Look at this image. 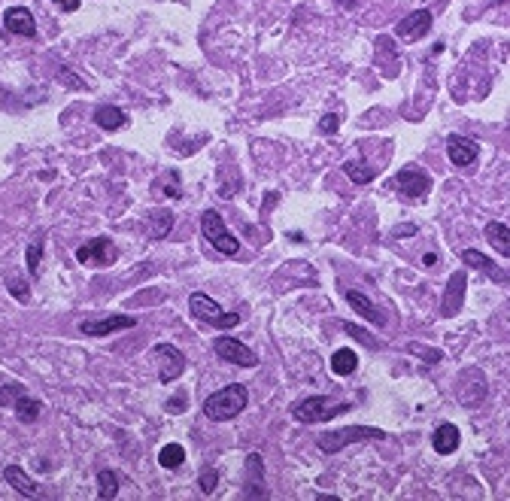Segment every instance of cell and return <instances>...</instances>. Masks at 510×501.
<instances>
[{
  "instance_id": "obj_34",
  "label": "cell",
  "mask_w": 510,
  "mask_h": 501,
  "mask_svg": "<svg viewBox=\"0 0 510 501\" xmlns=\"http://www.w3.org/2000/svg\"><path fill=\"white\" fill-rule=\"evenodd\" d=\"M319 131H322V134H338V131H340V116H334V112H328V116H322Z\"/></svg>"
},
{
  "instance_id": "obj_5",
  "label": "cell",
  "mask_w": 510,
  "mask_h": 501,
  "mask_svg": "<svg viewBox=\"0 0 510 501\" xmlns=\"http://www.w3.org/2000/svg\"><path fill=\"white\" fill-rule=\"evenodd\" d=\"M201 231H203V237H207V243H213V249L216 252H222V255H237L240 252V240L228 231L225 219H222L216 210H207L201 216Z\"/></svg>"
},
{
  "instance_id": "obj_20",
  "label": "cell",
  "mask_w": 510,
  "mask_h": 501,
  "mask_svg": "<svg viewBox=\"0 0 510 501\" xmlns=\"http://www.w3.org/2000/svg\"><path fill=\"white\" fill-rule=\"evenodd\" d=\"M486 240H489V247H492L498 255H504V259H510V228L504 222H489L486 228Z\"/></svg>"
},
{
  "instance_id": "obj_30",
  "label": "cell",
  "mask_w": 510,
  "mask_h": 501,
  "mask_svg": "<svg viewBox=\"0 0 510 501\" xmlns=\"http://www.w3.org/2000/svg\"><path fill=\"white\" fill-rule=\"evenodd\" d=\"M6 289L16 295V301H22V304H28L30 301V289H28V283L18 277V273L13 271V273H6Z\"/></svg>"
},
{
  "instance_id": "obj_28",
  "label": "cell",
  "mask_w": 510,
  "mask_h": 501,
  "mask_svg": "<svg viewBox=\"0 0 510 501\" xmlns=\"http://www.w3.org/2000/svg\"><path fill=\"white\" fill-rule=\"evenodd\" d=\"M43 240H46V234H37V237L28 243L25 261H28V273H30V277H37V271H40V261H43Z\"/></svg>"
},
{
  "instance_id": "obj_17",
  "label": "cell",
  "mask_w": 510,
  "mask_h": 501,
  "mask_svg": "<svg viewBox=\"0 0 510 501\" xmlns=\"http://www.w3.org/2000/svg\"><path fill=\"white\" fill-rule=\"evenodd\" d=\"M458 444H462L458 425L444 423V425H437V428H434V435H432V447H434V453L450 456V453H456V449H458Z\"/></svg>"
},
{
  "instance_id": "obj_29",
  "label": "cell",
  "mask_w": 510,
  "mask_h": 501,
  "mask_svg": "<svg viewBox=\"0 0 510 501\" xmlns=\"http://www.w3.org/2000/svg\"><path fill=\"white\" fill-rule=\"evenodd\" d=\"M97 495L104 498V501H109V498H116V493H119V474L116 471H109V468H104V471L97 474Z\"/></svg>"
},
{
  "instance_id": "obj_33",
  "label": "cell",
  "mask_w": 510,
  "mask_h": 501,
  "mask_svg": "<svg viewBox=\"0 0 510 501\" xmlns=\"http://www.w3.org/2000/svg\"><path fill=\"white\" fill-rule=\"evenodd\" d=\"M18 395H25V386H0V404H16Z\"/></svg>"
},
{
  "instance_id": "obj_16",
  "label": "cell",
  "mask_w": 510,
  "mask_h": 501,
  "mask_svg": "<svg viewBox=\"0 0 510 501\" xmlns=\"http://www.w3.org/2000/svg\"><path fill=\"white\" fill-rule=\"evenodd\" d=\"M346 301H350V307L362 316V319H368L371 325H376V329H383V325H386V316L380 313V307H376L364 292L350 289V292H346Z\"/></svg>"
},
{
  "instance_id": "obj_6",
  "label": "cell",
  "mask_w": 510,
  "mask_h": 501,
  "mask_svg": "<svg viewBox=\"0 0 510 501\" xmlns=\"http://www.w3.org/2000/svg\"><path fill=\"white\" fill-rule=\"evenodd\" d=\"M486 374L480 367H465L456 380V398L462 407H480L486 401Z\"/></svg>"
},
{
  "instance_id": "obj_32",
  "label": "cell",
  "mask_w": 510,
  "mask_h": 501,
  "mask_svg": "<svg viewBox=\"0 0 510 501\" xmlns=\"http://www.w3.org/2000/svg\"><path fill=\"white\" fill-rule=\"evenodd\" d=\"M343 331L350 334V337H355V341H362L364 346H371V350H374V346H380V343L374 341V334H368L364 329H359V325H352V322H343Z\"/></svg>"
},
{
  "instance_id": "obj_37",
  "label": "cell",
  "mask_w": 510,
  "mask_h": 501,
  "mask_svg": "<svg viewBox=\"0 0 510 501\" xmlns=\"http://www.w3.org/2000/svg\"><path fill=\"white\" fill-rule=\"evenodd\" d=\"M165 195H167V198H182V191H179V177H177V170H170V173H167V182H165Z\"/></svg>"
},
{
  "instance_id": "obj_31",
  "label": "cell",
  "mask_w": 510,
  "mask_h": 501,
  "mask_svg": "<svg viewBox=\"0 0 510 501\" xmlns=\"http://www.w3.org/2000/svg\"><path fill=\"white\" fill-rule=\"evenodd\" d=\"M216 483H219V471H216V468H207V471H201L198 486H201V493H203V495H213V493H216Z\"/></svg>"
},
{
  "instance_id": "obj_3",
  "label": "cell",
  "mask_w": 510,
  "mask_h": 501,
  "mask_svg": "<svg viewBox=\"0 0 510 501\" xmlns=\"http://www.w3.org/2000/svg\"><path fill=\"white\" fill-rule=\"evenodd\" d=\"M189 313L195 316V319L213 325V329H222V331H228V329H234V325H240V316L222 310V307L213 301L207 292H191V295H189Z\"/></svg>"
},
{
  "instance_id": "obj_2",
  "label": "cell",
  "mask_w": 510,
  "mask_h": 501,
  "mask_svg": "<svg viewBox=\"0 0 510 501\" xmlns=\"http://www.w3.org/2000/svg\"><path fill=\"white\" fill-rule=\"evenodd\" d=\"M386 432H380V428H374V425H346V428H338V432H325L319 435V449L322 453H340L343 447H350V444H362V441H383Z\"/></svg>"
},
{
  "instance_id": "obj_38",
  "label": "cell",
  "mask_w": 510,
  "mask_h": 501,
  "mask_svg": "<svg viewBox=\"0 0 510 501\" xmlns=\"http://www.w3.org/2000/svg\"><path fill=\"white\" fill-rule=\"evenodd\" d=\"M61 79H64V83H67L70 88H83V79H76V76H73V70H70V67H61V70H58V83H61Z\"/></svg>"
},
{
  "instance_id": "obj_39",
  "label": "cell",
  "mask_w": 510,
  "mask_h": 501,
  "mask_svg": "<svg viewBox=\"0 0 510 501\" xmlns=\"http://www.w3.org/2000/svg\"><path fill=\"white\" fill-rule=\"evenodd\" d=\"M58 9H64V13H76L79 9V0H55Z\"/></svg>"
},
{
  "instance_id": "obj_24",
  "label": "cell",
  "mask_w": 510,
  "mask_h": 501,
  "mask_svg": "<svg viewBox=\"0 0 510 501\" xmlns=\"http://www.w3.org/2000/svg\"><path fill=\"white\" fill-rule=\"evenodd\" d=\"M355 367H359V355H355L350 346H340V350L331 355V371L338 377H350Z\"/></svg>"
},
{
  "instance_id": "obj_14",
  "label": "cell",
  "mask_w": 510,
  "mask_h": 501,
  "mask_svg": "<svg viewBox=\"0 0 510 501\" xmlns=\"http://www.w3.org/2000/svg\"><path fill=\"white\" fill-rule=\"evenodd\" d=\"M446 155L456 167H471L477 161V143L471 137H462V134H450L446 137Z\"/></svg>"
},
{
  "instance_id": "obj_26",
  "label": "cell",
  "mask_w": 510,
  "mask_h": 501,
  "mask_svg": "<svg viewBox=\"0 0 510 501\" xmlns=\"http://www.w3.org/2000/svg\"><path fill=\"white\" fill-rule=\"evenodd\" d=\"M182 462H186V449H182V444H165L158 449V465L167 468V471L179 468Z\"/></svg>"
},
{
  "instance_id": "obj_7",
  "label": "cell",
  "mask_w": 510,
  "mask_h": 501,
  "mask_svg": "<svg viewBox=\"0 0 510 501\" xmlns=\"http://www.w3.org/2000/svg\"><path fill=\"white\" fill-rule=\"evenodd\" d=\"M116 259H119V249L113 247L109 237H95L76 249V261L85 264V268H107V264H113Z\"/></svg>"
},
{
  "instance_id": "obj_19",
  "label": "cell",
  "mask_w": 510,
  "mask_h": 501,
  "mask_svg": "<svg viewBox=\"0 0 510 501\" xmlns=\"http://www.w3.org/2000/svg\"><path fill=\"white\" fill-rule=\"evenodd\" d=\"M4 480H6L9 486H16L22 495H28V498H40V486H37L34 480H30L18 465H6V468H4Z\"/></svg>"
},
{
  "instance_id": "obj_42",
  "label": "cell",
  "mask_w": 510,
  "mask_h": 501,
  "mask_svg": "<svg viewBox=\"0 0 510 501\" xmlns=\"http://www.w3.org/2000/svg\"><path fill=\"white\" fill-rule=\"evenodd\" d=\"M340 4H343L346 9H350V6H359V0H340Z\"/></svg>"
},
{
  "instance_id": "obj_22",
  "label": "cell",
  "mask_w": 510,
  "mask_h": 501,
  "mask_svg": "<svg viewBox=\"0 0 510 501\" xmlns=\"http://www.w3.org/2000/svg\"><path fill=\"white\" fill-rule=\"evenodd\" d=\"M95 122L104 131H119V128H125V122H128V116H125V110H119V107H109V104H100L97 110H95Z\"/></svg>"
},
{
  "instance_id": "obj_10",
  "label": "cell",
  "mask_w": 510,
  "mask_h": 501,
  "mask_svg": "<svg viewBox=\"0 0 510 501\" xmlns=\"http://www.w3.org/2000/svg\"><path fill=\"white\" fill-rule=\"evenodd\" d=\"M213 350H216V355L222 362H231V365H237V367H252V365H259V359H255V353L249 350L243 341H234V337H219L216 343H213Z\"/></svg>"
},
{
  "instance_id": "obj_13",
  "label": "cell",
  "mask_w": 510,
  "mask_h": 501,
  "mask_svg": "<svg viewBox=\"0 0 510 501\" xmlns=\"http://www.w3.org/2000/svg\"><path fill=\"white\" fill-rule=\"evenodd\" d=\"M465 289H468V273L465 271H456L450 283H446V292H444V301H441V316H456L465 304Z\"/></svg>"
},
{
  "instance_id": "obj_40",
  "label": "cell",
  "mask_w": 510,
  "mask_h": 501,
  "mask_svg": "<svg viewBox=\"0 0 510 501\" xmlns=\"http://www.w3.org/2000/svg\"><path fill=\"white\" fill-rule=\"evenodd\" d=\"M392 234H395V237H410V234H416V225H398Z\"/></svg>"
},
{
  "instance_id": "obj_35",
  "label": "cell",
  "mask_w": 510,
  "mask_h": 501,
  "mask_svg": "<svg viewBox=\"0 0 510 501\" xmlns=\"http://www.w3.org/2000/svg\"><path fill=\"white\" fill-rule=\"evenodd\" d=\"M186 407H189V395H186V392H177V395H173L170 401L165 404V411H167V413H179V411H186Z\"/></svg>"
},
{
  "instance_id": "obj_9",
  "label": "cell",
  "mask_w": 510,
  "mask_h": 501,
  "mask_svg": "<svg viewBox=\"0 0 510 501\" xmlns=\"http://www.w3.org/2000/svg\"><path fill=\"white\" fill-rule=\"evenodd\" d=\"M137 325V316H104V319H83L79 322V331L85 337H107L113 331H125V329H134Z\"/></svg>"
},
{
  "instance_id": "obj_36",
  "label": "cell",
  "mask_w": 510,
  "mask_h": 501,
  "mask_svg": "<svg viewBox=\"0 0 510 501\" xmlns=\"http://www.w3.org/2000/svg\"><path fill=\"white\" fill-rule=\"evenodd\" d=\"M410 353L422 355V359H428V362H441V359H444L441 350H428V346H420V343H410Z\"/></svg>"
},
{
  "instance_id": "obj_23",
  "label": "cell",
  "mask_w": 510,
  "mask_h": 501,
  "mask_svg": "<svg viewBox=\"0 0 510 501\" xmlns=\"http://www.w3.org/2000/svg\"><path fill=\"white\" fill-rule=\"evenodd\" d=\"M173 228V213L170 210H155L149 213V240H165Z\"/></svg>"
},
{
  "instance_id": "obj_25",
  "label": "cell",
  "mask_w": 510,
  "mask_h": 501,
  "mask_svg": "<svg viewBox=\"0 0 510 501\" xmlns=\"http://www.w3.org/2000/svg\"><path fill=\"white\" fill-rule=\"evenodd\" d=\"M343 173L355 182V186H368V182H374V177H376V170L368 165V161H362V158L346 161V165H343Z\"/></svg>"
},
{
  "instance_id": "obj_11",
  "label": "cell",
  "mask_w": 510,
  "mask_h": 501,
  "mask_svg": "<svg viewBox=\"0 0 510 501\" xmlns=\"http://www.w3.org/2000/svg\"><path fill=\"white\" fill-rule=\"evenodd\" d=\"M428 30H432V13H428V9H413V13H407L401 22H398L395 37L401 40V43H413V40L425 37Z\"/></svg>"
},
{
  "instance_id": "obj_12",
  "label": "cell",
  "mask_w": 510,
  "mask_h": 501,
  "mask_svg": "<svg viewBox=\"0 0 510 501\" xmlns=\"http://www.w3.org/2000/svg\"><path fill=\"white\" fill-rule=\"evenodd\" d=\"M395 186L401 189V195L420 201V198L428 195V189H432V177H428L425 170H420V167H404L395 177Z\"/></svg>"
},
{
  "instance_id": "obj_27",
  "label": "cell",
  "mask_w": 510,
  "mask_h": 501,
  "mask_svg": "<svg viewBox=\"0 0 510 501\" xmlns=\"http://www.w3.org/2000/svg\"><path fill=\"white\" fill-rule=\"evenodd\" d=\"M13 407H16V416L22 419L25 425L37 423V416H40V401H37V398H30V395H18Z\"/></svg>"
},
{
  "instance_id": "obj_15",
  "label": "cell",
  "mask_w": 510,
  "mask_h": 501,
  "mask_svg": "<svg viewBox=\"0 0 510 501\" xmlns=\"http://www.w3.org/2000/svg\"><path fill=\"white\" fill-rule=\"evenodd\" d=\"M4 28L9 34H18V37H37V22L30 16V9L25 6H13L4 13Z\"/></svg>"
},
{
  "instance_id": "obj_1",
  "label": "cell",
  "mask_w": 510,
  "mask_h": 501,
  "mask_svg": "<svg viewBox=\"0 0 510 501\" xmlns=\"http://www.w3.org/2000/svg\"><path fill=\"white\" fill-rule=\"evenodd\" d=\"M249 404V392L247 386L240 383H231V386H222L219 392L207 395V401H203V416L213 419V423H228L237 413L247 411Z\"/></svg>"
},
{
  "instance_id": "obj_21",
  "label": "cell",
  "mask_w": 510,
  "mask_h": 501,
  "mask_svg": "<svg viewBox=\"0 0 510 501\" xmlns=\"http://www.w3.org/2000/svg\"><path fill=\"white\" fill-rule=\"evenodd\" d=\"M462 261L468 264V268H477V271H483L489 280H507V273L504 271H498L495 268V261H489L483 252H477V249H462Z\"/></svg>"
},
{
  "instance_id": "obj_4",
  "label": "cell",
  "mask_w": 510,
  "mask_h": 501,
  "mask_svg": "<svg viewBox=\"0 0 510 501\" xmlns=\"http://www.w3.org/2000/svg\"><path fill=\"white\" fill-rule=\"evenodd\" d=\"M350 401H340V404H331L328 401V395H310V398H304V401H295L292 404V416L298 419V423H328V419L334 416H340L350 411Z\"/></svg>"
},
{
  "instance_id": "obj_8",
  "label": "cell",
  "mask_w": 510,
  "mask_h": 501,
  "mask_svg": "<svg viewBox=\"0 0 510 501\" xmlns=\"http://www.w3.org/2000/svg\"><path fill=\"white\" fill-rule=\"evenodd\" d=\"M152 353H155V359H158L161 383H173L177 377H182V371H186V355H182V350H177L173 343H158Z\"/></svg>"
},
{
  "instance_id": "obj_18",
  "label": "cell",
  "mask_w": 510,
  "mask_h": 501,
  "mask_svg": "<svg viewBox=\"0 0 510 501\" xmlns=\"http://www.w3.org/2000/svg\"><path fill=\"white\" fill-rule=\"evenodd\" d=\"M247 474H249V480H247V498H264L268 495V489H264V459L259 456V453H249L247 456Z\"/></svg>"
},
{
  "instance_id": "obj_41",
  "label": "cell",
  "mask_w": 510,
  "mask_h": 501,
  "mask_svg": "<svg viewBox=\"0 0 510 501\" xmlns=\"http://www.w3.org/2000/svg\"><path fill=\"white\" fill-rule=\"evenodd\" d=\"M422 264H428V268H432V264H437V252H425V255H422Z\"/></svg>"
}]
</instances>
